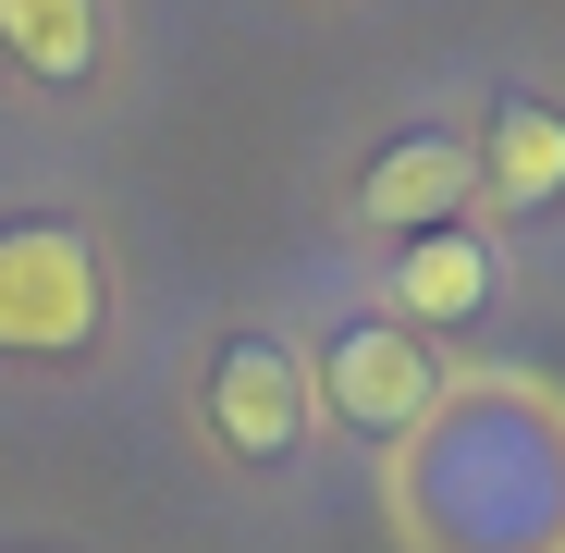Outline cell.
Segmentation results:
<instances>
[{
	"label": "cell",
	"instance_id": "5b68a950",
	"mask_svg": "<svg viewBox=\"0 0 565 553\" xmlns=\"http://www.w3.org/2000/svg\"><path fill=\"white\" fill-rule=\"evenodd\" d=\"M394 308L406 320H480L492 308V258H480V234H406V270H394Z\"/></svg>",
	"mask_w": 565,
	"mask_h": 553
},
{
	"label": "cell",
	"instance_id": "277c9868",
	"mask_svg": "<svg viewBox=\"0 0 565 553\" xmlns=\"http://www.w3.org/2000/svg\"><path fill=\"white\" fill-rule=\"evenodd\" d=\"M467 184H480V160H467L455 136H394L382 160H369V222L382 234H443L455 210H467Z\"/></svg>",
	"mask_w": 565,
	"mask_h": 553
},
{
	"label": "cell",
	"instance_id": "7a4b0ae2",
	"mask_svg": "<svg viewBox=\"0 0 565 553\" xmlns=\"http://www.w3.org/2000/svg\"><path fill=\"white\" fill-rule=\"evenodd\" d=\"M320 382H332V406L356 418V430H418L430 418V344L406 332V320H356L332 357H320Z\"/></svg>",
	"mask_w": 565,
	"mask_h": 553
},
{
	"label": "cell",
	"instance_id": "8992f818",
	"mask_svg": "<svg viewBox=\"0 0 565 553\" xmlns=\"http://www.w3.org/2000/svg\"><path fill=\"white\" fill-rule=\"evenodd\" d=\"M480 184L516 198V210L565 198V124H553L541 99H504V111H492V148H480Z\"/></svg>",
	"mask_w": 565,
	"mask_h": 553
},
{
	"label": "cell",
	"instance_id": "6da1fadb",
	"mask_svg": "<svg viewBox=\"0 0 565 553\" xmlns=\"http://www.w3.org/2000/svg\"><path fill=\"white\" fill-rule=\"evenodd\" d=\"M99 332V258L62 222H0V357H74Z\"/></svg>",
	"mask_w": 565,
	"mask_h": 553
},
{
	"label": "cell",
	"instance_id": "3957f363",
	"mask_svg": "<svg viewBox=\"0 0 565 553\" xmlns=\"http://www.w3.org/2000/svg\"><path fill=\"white\" fill-rule=\"evenodd\" d=\"M210 430H222L234 455H282V443L308 430V357H282L270 332L222 344V369H210Z\"/></svg>",
	"mask_w": 565,
	"mask_h": 553
},
{
	"label": "cell",
	"instance_id": "52a82bcc",
	"mask_svg": "<svg viewBox=\"0 0 565 553\" xmlns=\"http://www.w3.org/2000/svg\"><path fill=\"white\" fill-rule=\"evenodd\" d=\"M0 38H13L25 74L74 86L86 62H99V0H0Z\"/></svg>",
	"mask_w": 565,
	"mask_h": 553
}]
</instances>
